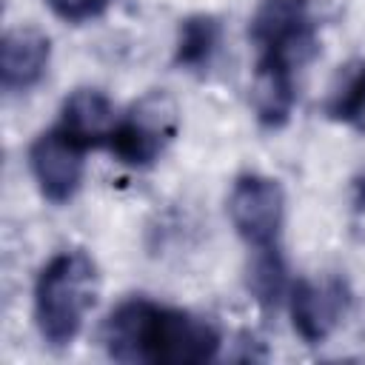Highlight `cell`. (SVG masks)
<instances>
[{"label": "cell", "instance_id": "obj_1", "mask_svg": "<svg viewBox=\"0 0 365 365\" xmlns=\"http://www.w3.org/2000/svg\"><path fill=\"white\" fill-rule=\"evenodd\" d=\"M103 345L128 365H200L217 356L220 334L202 317L134 297L103 322Z\"/></svg>", "mask_w": 365, "mask_h": 365}, {"label": "cell", "instance_id": "obj_2", "mask_svg": "<svg viewBox=\"0 0 365 365\" xmlns=\"http://www.w3.org/2000/svg\"><path fill=\"white\" fill-rule=\"evenodd\" d=\"M97 294L100 271L86 251L74 248L51 257L34 282V319L40 336L54 348L71 345Z\"/></svg>", "mask_w": 365, "mask_h": 365}, {"label": "cell", "instance_id": "obj_3", "mask_svg": "<svg viewBox=\"0 0 365 365\" xmlns=\"http://www.w3.org/2000/svg\"><path fill=\"white\" fill-rule=\"evenodd\" d=\"M177 128H180L177 103L165 91H151L140 97L125 117L117 120L108 137V148L120 163L145 168L177 137Z\"/></svg>", "mask_w": 365, "mask_h": 365}, {"label": "cell", "instance_id": "obj_4", "mask_svg": "<svg viewBox=\"0 0 365 365\" xmlns=\"http://www.w3.org/2000/svg\"><path fill=\"white\" fill-rule=\"evenodd\" d=\"M251 40L259 57H274L291 68L308 63L317 51V20L308 0H262L251 17Z\"/></svg>", "mask_w": 365, "mask_h": 365}, {"label": "cell", "instance_id": "obj_5", "mask_svg": "<svg viewBox=\"0 0 365 365\" xmlns=\"http://www.w3.org/2000/svg\"><path fill=\"white\" fill-rule=\"evenodd\" d=\"M228 217L237 234L251 248L277 245L282 217H285V194L282 185L262 174H242L234 180L228 194Z\"/></svg>", "mask_w": 365, "mask_h": 365}, {"label": "cell", "instance_id": "obj_6", "mask_svg": "<svg viewBox=\"0 0 365 365\" xmlns=\"http://www.w3.org/2000/svg\"><path fill=\"white\" fill-rule=\"evenodd\" d=\"M88 148H83L77 140H71L60 125H54L51 131H43L31 148H29V168L34 174V182L40 188V194L48 202H68L80 182H83V154Z\"/></svg>", "mask_w": 365, "mask_h": 365}, {"label": "cell", "instance_id": "obj_7", "mask_svg": "<svg viewBox=\"0 0 365 365\" xmlns=\"http://www.w3.org/2000/svg\"><path fill=\"white\" fill-rule=\"evenodd\" d=\"M291 325L305 345L325 342L348 311V288L342 279H297L288 288Z\"/></svg>", "mask_w": 365, "mask_h": 365}, {"label": "cell", "instance_id": "obj_8", "mask_svg": "<svg viewBox=\"0 0 365 365\" xmlns=\"http://www.w3.org/2000/svg\"><path fill=\"white\" fill-rule=\"evenodd\" d=\"M51 43L34 26H17L3 34L0 46V80L6 91H29L48 68Z\"/></svg>", "mask_w": 365, "mask_h": 365}, {"label": "cell", "instance_id": "obj_9", "mask_svg": "<svg viewBox=\"0 0 365 365\" xmlns=\"http://www.w3.org/2000/svg\"><path fill=\"white\" fill-rule=\"evenodd\" d=\"M57 125L83 148H97V145H108V137L117 125V111L103 91L77 88L66 97Z\"/></svg>", "mask_w": 365, "mask_h": 365}, {"label": "cell", "instance_id": "obj_10", "mask_svg": "<svg viewBox=\"0 0 365 365\" xmlns=\"http://www.w3.org/2000/svg\"><path fill=\"white\" fill-rule=\"evenodd\" d=\"M251 103L259 125L282 128L291 120V111L297 103L294 68L282 60L259 57L254 68V83H251Z\"/></svg>", "mask_w": 365, "mask_h": 365}, {"label": "cell", "instance_id": "obj_11", "mask_svg": "<svg viewBox=\"0 0 365 365\" xmlns=\"http://www.w3.org/2000/svg\"><path fill=\"white\" fill-rule=\"evenodd\" d=\"M222 43V23L214 14H191L177 29L174 63L188 71H205Z\"/></svg>", "mask_w": 365, "mask_h": 365}, {"label": "cell", "instance_id": "obj_12", "mask_svg": "<svg viewBox=\"0 0 365 365\" xmlns=\"http://www.w3.org/2000/svg\"><path fill=\"white\" fill-rule=\"evenodd\" d=\"M248 291L262 302L274 305L285 291V262L277 245L254 248V259L248 265Z\"/></svg>", "mask_w": 365, "mask_h": 365}, {"label": "cell", "instance_id": "obj_13", "mask_svg": "<svg viewBox=\"0 0 365 365\" xmlns=\"http://www.w3.org/2000/svg\"><path fill=\"white\" fill-rule=\"evenodd\" d=\"M331 117L339 123H348L356 131H365V66L342 91V97L331 106Z\"/></svg>", "mask_w": 365, "mask_h": 365}, {"label": "cell", "instance_id": "obj_14", "mask_svg": "<svg viewBox=\"0 0 365 365\" xmlns=\"http://www.w3.org/2000/svg\"><path fill=\"white\" fill-rule=\"evenodd\" d=\"M46 3H48V9H51L60 20L83 23V20H91V17L103 14L111 0H46Z\"/></svg>", "mask_w": 365, "mask_h": 365}, {"label": "cell", "instance_id": "obj_15", "mask_svg": "<svg viewBox=\"0 0 365 365\" xmlns=\"http://www.w3.org/2000/svg\"><path fill=\"white\" fill-rule=\"evenodd\" d=\"M351 208H354V220H356V225L365 228V171L354 180V200H351Z\"/></svg>", "mask_w": 365, "mask_h": 365}]
</instances>
